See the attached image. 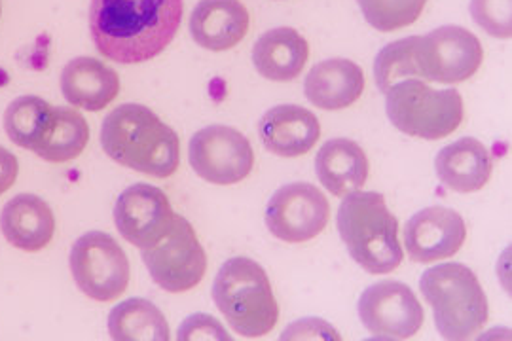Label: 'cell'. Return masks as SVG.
I'll list each match as a JSON object with an SVG mask.
<instances>
[{
  "label": "cell",
  "mask_w": 512,
  "mask_h": 341,
  "mask_svg": "<svg viewBox=\"0 0 512 341\" xmlns=\"http://www.w3.org/2000/svg\"><path fill=\"white\" fill-rule=\"evenodd\" d=\"M183 12V0H92L93 44L120 65L145 63L173 42Z\"/></svg>",
  "instance_id": "cell-1"
},
{
  "label": "cell",
  "mask_w": 512,
  "mask_h": 341,
  "mask_svg": "<svg viewBox=\"0 0 512 341\" xmlns=\"http://www.w3.org/2000/svg\"><path fill=\"white\" fill-rule=\"evenodd\" d=\"M110 160L156 179L175 175L181 163L179 135L143 105L114 108L101 127Z\"/></svg>",
  "instance_id": "cell-2"
},
{
  "label": "cell",
  "mask_w": 512,
  "mask_h": 341,
  "mask_svg": "<svg viewBox=\"0 0 512 341\" xmlns=\"http://www.w3.org/2000/svg\"><path fill=\"white\" fill-rule=\"evenodd\" d=\"M338 232L351 258L372 275L397 270L404 254L399 222L378 192H353L338 209Z\"/></svg>",
  "instance_id": "cell-3"
},
{
  "label": "cell",
  "mask_w": 512,
  "mask_h": 341,
  "mask_svg": "<svg viewBox=\"0 0 512 341\" xmlns=\"http://www.w3.org/2000/svg\"><path fill=\"white\" fill-rule=\"evenodd\" d=\"M420 290L444 340H471L488 323L486 292L475 271L465 264L448 262L425 271Z\"/></svg>",
  "instance_id": "cell-4"
},
{
  "label": "cell",
  "mask_w": 512,
  "mask_h": 341,
  "mask_svg": "<svg viewBox=\"0 0 512 341\" xmlns=\"http://www.w3.org/2000/svg\"><path fill=\"white\" fill-rule=\"evenodd\" d=\"M213 300L232 330L243 338L255 340L270 334L279 319L266 271L245 256L224 262L213 285Z\"/></svg>",
  "instance_id": "cell-5"
},
{
  "label": "cell",
  "mask_w": 512,
  "mask_h": 341,
  "mask_svg": "<svg viewBox=\"0 0 512 341\" xmlns=\"http://www.w3.org/2000/svg\"><path fill=\"white\" fill-rule=\"evenodd\" d=\"M391 124L410 137L439 141L463 122L465 108L456 90H433L418 78L403 80L385 93Z\"/></svg>",
  "instance_id": "cell-6"
},
{
  "label": "cell",
  "mask_w": 512,
  "mask_h": 341,
  "mask_svg": "<svg viewBox=\"0 0 512 341\" xmlns=\"http://www.w3.org/2000/svg\"><path fill=\"white\" fill-rule=\"evenodd\" d=\"M71 273L88 298L109 304L128 290L131 268L128 254L112 235L88 232L71 249Z\"/></svg>",
  "instance_id": "cell-7"
},
{
  "label": "cell",
  "mask_w": 512,
  "mask_h": 341,
  "mask_svg": "<svg viewBox=\"0 0 512 341\" xmlns=\"http://www.w3.org/2000/svg\"><path fill=\"white\" fill-rule=\"evenodd\" d=\"M484 59L480 40L458 25H444L418 36L414 65L418 78L437 84H459L475 74Z\"/></svg>",
  "instance_id": "cell-8"
},
{
  "label": "cell",
  "mask_w": 512,
  "mask_h": 341,
  "mask_svg": "<svg viewBox=\"0 0 512 341\" xmlns=\"http://www.w3.org/2000/svg\"><path fill=\"white\" fill-rule=\"evenodd\" d=\"M143 262L152 281L171 294L198 287L207 273L202 243L192 224L179 215L175 216L173 230L158 245L143 249Z\"/></svg>",
  "instance_id": "cell-9"
},
{
  "label": "cell",
  "mask_w": 512,
  "mask_h": 341,
  "mask_svg": "<svg viewBox=\"0 0 512 341\" xmlns=\"http://www.w3.org/2000/svg\"><path fill=\"white\" fill-rule=\"evenodd\" d=\"M188 160L200 179L217 186H230L251 175L255 152L249 139L238 129L209 126L190 139Z\"/></svg>",
  "instance_id": "cell-10"
},
{
  "label": "cell",
  "mask_w": 512,
  "mask_h": 341,
  "mask_svg": "<svg viewBox=\"0 0 512 341\" xmlns=\"http://www.w3.org/2000/svg\"><path fill=\"white\" fill-rule=\"evenodd\" d=\"M330 218L329 199L308 182L281 186L268 201L266 226L285 243H306L321 234Z\"/></svg>",
  "instance_id": "cell-11"
},
{
  "label": "cell",
  "mask_w": 512,
  "mask_h": 341,
  "mask_svg": "<svg viewBox=\"0 0 512 341\" xmlns=\"http://www.w3.org/2000/svg\"><path fill=\"white\" fill-rule=\"evenodd\" d=\"M359 317L372 338L393 341L414 338L423 326L425 313L408 285L382 281L361 294Z\"/></svg>",
  "instance_id": "cell-12"
},
{
  "label": "cell",
  "mask_w": 512,
  "mask_h": 341,
  "mask_svg": "<svg viewBox=\"0 0 512 341\" xmlns=\"http://www.w3.org/2000/svg\"><path fill=\"white\" fill-rule=\"evenodd\" d=\"M175 216L164 190L152 184L129 186L114 207L118 232L139 249L158 245L173 230Z\"/></svg>",
  "instance_id": "cell-13"
},
{
  "label": "cell",
  "mask_w": 512,
  "mask_h": 341,
  "mask_svg": "<svg viewBox=\"0 0 512 341\" xmlns=\"http://www.w3.org/2000/svg\"><path fill=\"white\" fill-rule=\"evenodd\" d=\"M467 239L463 216L446 207H427L404 228V245L416 264H433L458 254Z\"/></svg>",
  "instance_id": "cell-14"
},
{
  "label": "cell",
  "mask_w": 512,
  "mask_h": 341,
  "mask_svg": "<svg viewBox=\"0 0 512 341\" xmlns=\"http://www.w3.org/2000/svg\"><path fill=\"white\" fill-rule=\"evenodd\" d=\"M258 133L268 152L281 158H298L317 144L321 124L308 108L279 105L262 116Z\"/></svg>",
  "instance_id": "cell-15"
},
{
  "label": "cell",
  "mask_w": 512,
  "mask_h": 341,
  "mask_svg": "<svg viewBox=\"0 0 512 341\" xmlns=\"http://www.w3.org/2000/svg\"><path fill=\"white\" fill-rule=\"evenodd\" d=\"M249 25L241 0H200L190 16V35L209 52H226L247 36Z\"/></svg>",
  "instance_id": "cell-16"
},
{
  "label": "cell",
  "mask_w": 512,
  "mask_h": 341,
  "mask_svg": "<svg viewBox=\"0 0 512 341\" xmlns=\"http://www.w3.org/2000/svg\"><path fill=\"white\" fill-rule=\"evenodd\" d=\"M0 232L19 251H42L54 239V211L38 196L19 194L4 205L0 213Z\"/></svg>",
  "instance_id": "cell-17"
},
{
  "label": "cell",
  "mask_w": 512,
  "mask_h": 341,
  "mask_svg": "<svg viewBox=\"0 0 512 341\" xmlns=\"http://www.w3.org/2000/svg\"><path fill=\"white\" fill-rule=\"evenodd\" d=\"M59 86L73 107L99 112L118 97L120 76L103 61L76 57L65 65Z\"/></svg>",
  "instance_id": "cell-18"
},
{
  "label": "cell",
  "mask_w": 512,
  "mask_h": 341,
  "mask_svg": "<svg viewBox=\"0 0 512 341\" xmlns=\"http://www.w3.org/2000/svg\"><path fill=\"white\" fill-rule=\"evenodd\" d=\"M435 171L448 190L471 194L490 182L494 160L484 144L473 137H465L440 150L435 160Z\"/></svg>",
  "instance_id": "cell-19"
},
{
  "label": "cell",
  "mask_w": 512,
  "mask_h": 341,
  "mask_svg": "<svg viewBox=\"0 0 512 341\" xmlns=\"http://www.w3.org/2000/svg\"><path fill=\"white\" fill-rule=\"evenodd\" d=\"M304 91L311 105L323 110H342L361 99L365 74L349 59H327L308 72Z\"/></svg>",
  "instance_id": "cell-20"
},
{
  "label": "cell",
  "mask_w": 512,
  "mask_h": 341,
  "mask_svg": "<svg viewBox=\"0 0 512 341\" xmlns=\"http://www.w3.org/2000/svg\"><path fill=\"white\" fill-rule=\"evenodd\" d=\"M310 57V44L291 27H277L256 40L253 63L260 76L274 82H291L300 76Z\"/></svg>",
  "instance_id": "cell-21"
},
{
  "label": "cell",
  "mask_w": 512,
  "mask_h": 341,
  "mask_svg": "<svg viewBox=\"0 0 512 341\" xmlns=\"http://www.w3.org/2000/svg\"><path fill=\"white\" fill-rule=\"evenodd\" d=\"M368 171L365 150L349 139H332L323 144L315 158L319 182L338 198L359 192L365 186Z\"/></svg>",
  "instance_id": "cell-22"
},
{
  "label": "cell",
  "mask_w": 512,
  "mask_h": 341,
  "mask_svg": "<svg viewBox=\"0 0 512 341\" xmlns=\"http://www.w3.org/2000/svg\"><path fill=\"white\" fill-rule=\"evenodd\" d=\"M109 334L116 341H167L169 324L152 302L131 298L110 311Z\"/></svg>",
  "instance_id": "cell-23"
},
{
  "label": "cell",
  "mask_w": 512,
  "mask_h": 341,
  "mask_svg": "<svg viewBox=\"0 0 512 341\" xmlns=\"http://www.w3.org/2000/svg\"><path fill=\"white\" fill-rule=\"evenodd\" d=\"M90 141V126L86 118L71 107H54V120L46 139L35 150L38 158L48 163L76 160Z\"/></svg>",
  "instance_id": "cell-24"
},
{
  "label": "cell",
  "mask_w": 512,
  "mask_h": 341,
  "mask_svg": "<svg viewBox=\"0 0 512 341\" xmlns=\"http://www.w3.org/2000/svg\"><path fill=\"white\" fill-rule=\"evenodd\" d=\"M54 120V107L35 95H23L10 103L4 112V131L12 143L37 150L46 139Z\"/></svg>",
  "instance_id": "cell-25"
},
{
  "label": "cell",
  "mask_w": 512,
  "mask_h": 341,
  "mask_svg": "<svg viewBox=\"0 0 512 341\" xmlns=\"http://www.w3.org/2000/svg\"><path fill=\"white\" fill-rule=\"evenodd\" d=\"M418 36H408L401 38L397 42L387 44L380 54L376 55L374 63V76L376 84L380 91L391 90L395 84L418 78L416 74V65H414V48H416Z\"/></svg>",
  "instance_id": "cell-26"
},
{
  "label": "cell",
  "mask_w": 512,
  "mask_h": 341,
  "mask_svg": "<svg viewBox=\"0 0 512 341\" xmlns=\"http://www.w3.org/2000/svg\"><path fill=\"white\" fill-rule=\"evenodd\" d=\"M357 4L374 29L393 33L416 23L427 0H357Z\"/></svg>",
  "instance_id": "cell-27"
},
{
  "label": "cell",
  "mask_w": 512,
  "mask_h": 341,
  "mask_svg": "<svg viewBox=\"0 0 512 341\" xmlns=\"http://www.w3.org/2000/svg\"><path fill=\"white\" fill-rule=\"evenodd\" d=\"M476 25L495 38H511L512 0H471Z\"/></svg>",
  "instance_id": "cell-28"
},
{
  "label": "cell",
  "mask_w": 512,
  "mask_h": 341,
  "mask_svg": "<svg viewBox=\"0 0 512 341\" xmlns=\"http://www.w3.org/2000/svg\"><path fill=\"white\" fill-rule=\"evenodd\" d=\"M179 341H194V340H220L230 341L232 338L226 334L224 326L211 315L205 313H198V315H190L179 328L177 334Z\"/></svg>",
  "instance_id": "cell-29"
},
{
  "label": "cell",
  "mask_w": 512,
  "mask_h": 341,
  "mask_svg": "<svg viewBox=\"0 0 512 341\" xmlns=\"http://www.w3.org/2000/svg\"><path fill=\"white\" fill-rule=\"evenodd\" d=\"M340 340V334L319 319H304L289 326L281 340Z\"/></svg>",
  "instance_id": "cell-30"
},
{
  "label": "cell",
  "mask_w": 512,
  "mask_h": 341,
  "mask_svg": "<svg viewBox=\"0 0 512 341\" xmlns=\"http://www.w3.org/2000/svg\"><path fill=\"white\" fill-rule=\"evenodd\" d=\"M18 175V158L8 148L0 146V196L14 186Z\"/></svg>",
  "instance_id": "cell-31"
},
{
  "label": "cell",
  "mask_w": 512,
  "mask_h": 341,
  "mask_svg": "<svg viewBox=\"0 0 512 341\" xmlns=\"http://www.w3.org/2000/svg\"><path fill=\"white\" fill-rule=\"evenodd\" d=\"M0 14H2V2H0Z\"/></svg>",
  "instance_id": "cell-32"
}]
</instances>
